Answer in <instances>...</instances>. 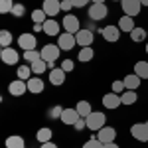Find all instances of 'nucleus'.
<instances>
[{
    "mask_svg": "<svg viewBox=\"0 0 148 148\" xmlns=\"http://www.w3.org/2000/svg\"><path fill=\"white\" fill-rule=\"evenodd\" d=\"M85 121H87V128H91V130H101L105 126V123H107L105 113H99V111H93Z\"/></svg>",
    "mask_w": 148,
    "mask_h": 148,
    "instance_id": "obj_1",
    "label": "nucleus"
},
{
    "mask_svg": "<svg viewBox=\"0 0 148 148\" xmlns=\"http://www.w3.org/2000/svg\"><path fill=\"white\" fill-rule=\"evenodd\" d=\"M59 51H61V47L57 46V44H46V46L40 49L44 61H57L59 59Z\"/></svg>",
    "mask_w": 148,
    "mask_h": 148,
    "instance_id": "obj_2",
    "label": "nucleus"
},
{
    "mask_svg": "<svg viewBox=\"0 0 148 148\" xmlns=\"http://www.w3.org/2000/svg\"><path fill=\"white\" fill-rule=\"evenodd\" d=\"M130 134L138 142H148V123H134L130 126Z\"/></svg>",
    "mask_w": 148,
    "mask_h": 148,
    "instance_id": "obj_3",
    "label": "nucleus"
},
{
    "mask_svg": "<svg viewBox=\"0 0 148 148\" xmlns=\"http://www.w3.org/2000/svg\"><path fill=\"white\" fill-rule=\"evenodd\" d=\"M121 4H123V12H125L126 16H138L140 10H142V2L140 0H121Z\"/></svg>",
    "mask_w": 148,
    "mask_h": 148,
    "instance_id": "obj_4",
    "label": "nucleus"
},
{
    "mask_svg": "<svg viewBox=\"0 0 148 148\" xmlns=\"http://www.w3.org/2000/svg\"><path fill=\"white\" fill-rule=\"evenodd\" d=\"M61 28L69 32V34H77L81 28H79V18L73 16V14H65L63 16V22H61Z\"/></svg>",
    "mask_w": 148,
    "mask_h": 148,
    "instance_id": "obj_5",
    "label": "nucleus"
},
{
    "mask_svg": "<svg viewBox=\"0 0 148 148\" xmlns=\"http://www.w3.org/2000/svg\"><path fill=\"white\" fill-rule=\"evenodd\" d=\"M77 44V40H75V34H69V32H63V34H59V42H57V46L61 47V51H69V49H73Z\"/></svg>",
    "mask_w": 148,
    "mask_h": 148,
    "instance_id": "obj_6",
    "label": "nucleus"
},
{
    "mask_svg": "<svg viewBox=\"0 0 148 148\" xmlns=\"http://www.w3.org/2000/svg\"><path fill=\"white\" fill-rule=\"evenodd\" d=\"M0 59H2L6 65H16V63L20 61V56H18V51H16L14 47H2Z\"/></svg>",
    "mask_w": 148,
    "mask_h": 148,
    "instance_id": "obj_7",
    "label": "nucleus"
},
{
    "mask_svg": "<svg viewBox=\"0 0 148 148\" xmlns=\"http://www.w3.org/2000/svg\"><path fill=\"white\" fill-rule=\"evenodd\" d=\"M107 14H109L107 4H91V8H89V18L95 20V22H99V20H103V18H107Z\"/></svg>",
    "mask_w": 148,
    "mask_h": 148,
    "instance_id": "obj_8",
    "label": "nucleus"
},
{
    "mask_svg": "<svg viewBox=\"0 0 148 148\" xmlns=\"http://www.w3.org/2000/svg\"><path fill=\"white\" fill-rule=\"evenodd\" d=\"M75 40H77V46L81 47H89L93 44V40H95V36H93V30H83L81 28L79 32L75 34Z\"/></svg>",
    "mask_w": 148,
    "mask_h": 148,
    "instance_id": "obj_9",
    "label": "nucleus"
},
{
    "mask_svg": "<svg viewBox=\"0 0 148 148\" xmlns=\"http://www.w3.org/2000/svg\"><path fill=\"white\" fill-rule=\"evenodd\" d=\"M36 44H38V40H36L34 34H22V36H18V46L22 47L24 51L36 49Z\"/></svg>",
    "mask_w": 148,
    "mask_h": 148,
    "instance_id": "obj_10",
    "label": "nucleus"
},
{
    "mask_svg": "<svg viewBox=\"0 0 148 148\" xmlns=\"http://www.w3.org/2000/svg\"><path fill=\"white\" fill-rule=\"evenodd\" d=\"M97 138L101 140L103 144L114 142V138H116V130H114L113 126H103L101 130H97Z\"/></svg>",
    "mask_w": 148,
    "mask_h": 148,
    "instance_id": "obj_11",
    "label": "nucleus"
},
{
    "mask_svg": "<svg viewBox=\"0 0 148 148\" xmlns=\"http://www.w3.org/2000/svg\"><path fill=\"white\" fill-rule=\"evenodd\" d=\"M26 91H28V83L22 79H16L8 85V93H10L12 97H22Z\"/></svg>",
    "mask_w": 148,
    "mask_h": 148,
    "instance_id": "obj_12",
    "label": "nucleus"
},
{
    "mask_svg": "<svg viewBox=\"0 0 148 148\" xmlns=\"http://www.w3.org/2000/svg\"><path fill=\"white\" fill-rule=\"evenodd\" d=\"M101 36L105 38V42H119V38H121V30H119V26H107V28H103L101 30Z\"/></svg>",
    "mask_w": 148,
    "mask_h": 148,
    "instance_id": "obj_13",
    "label": "nucleus"
},
{
    "mask_svg": "<svg viewBox=\"0 0 148 148\" xmlns=\"http://www.w3.org/2000/svg\"><path fill=\"white\" fill-rule=\"evenodd\" d=\"M26 83H28V91L34 93V95L46 91V83H44V79H40V77H32V79H28Z\"/></svg>",
    "mask_w": 148,
    "mask_h": 148,
    "instance_id": "obj_14",
    "label": "nucleus"
},
{
    "mask_svg": "<svg viewBox=\"0 0 148 148\" xmlns=\"http://www.w3.org/2000/svg\"><path fill=\"white\" fill-rule=\"evenodd\" d=\"M121 105H123L121 95H116V93H107L103 97V107H107V109H119Z\"/></svg>",
    "mask_w": 148,
    "mask_h": 148,
    "instance_id": "obj_15",
    "label": "nucleus"
},
{
    "mask_svg": "<svg viewBox=\"0 0 148 148\" xmlns=\"http://www.w3.org/2000/svg\"><path fill=\"white\" fill-rule=\"evenodd\" d=\"M79 119L81 116H79V113H77V109H65L63 114H61V123H63V125H69V126H73Z\"/></svg>",
    "mask_w": 148,
    "mask_h": 148,
    "instance_id": "obj_16",
    "label": "nucleus"
},
{
    "mask_svg": "<svg viewBox=\"0 0 148 148\" xmlns=\"http://www.w3.org/2000/svg\"><path fill=\"white\" fill-rule=\"evenodd\" d=\"M44 12H46L47 16H56L61 12V2L59 0H44Z\"/></svg>",
    "mask_w": 148,
    "mask_h": 148,
    "instance_id": "obj_17",
    "label": "nucleus"
},
{
    "mask_svg": "<svg viewBox=\"0 0 148 148\" xmlns=\"http://www.w3.org/2000/svg\"><path fill=\"white\" fill-rule=\"evenodd\" d=\"M65 75H67V73L61 67L51 69V71H49V83H51V85H63V83H65Z\"/></svg>",
    "mask_w": 148,
    "mask_h": 148,
    "instance_id": "obj_18",
    "label": "nucleus"
},
{
    "mask_svg": "<svg viewBox=\"0 0 148 148\" xmlns=\"http://www.w3.org/2000/svg\"><path fill=\"white\" fill-rule=\"evenodd\" d=\"M116 26H119L121 32H128V34L136 28V26H134V20H132V16H126V14H125V16H121V20H119Z\"/></svg>",
    "mask_w": 148,
    "mask_h": 148,
    "instance_id": "obj_19",
    "label": "nucleus"
},
{
    "mask_svg": "<svg viewBox=\"0 0 148 148\" xmlns=\"http://www.w3.org/2000/svg\"><path fill=\"white\" fill-rule=\"evenodd\" d=\"M123 81H125V87H126V89H130V91H136L138 87H140V83H142V79L138 77L136 73H130V75H126Z\"/></svg>",
    "mask_w": 148,
    "mask_h": 148,
    "instance_id": "obj_20",
    "label": "nucleus"
},
{
    "mask_svg": "<svg viewBox=\"0 0 148 148\" xmlns=\"http://www.w3.org/2000/svg\"><path fill=\"white\" fill-rule=\"evenodd\" d=\"M44 34L46 36H59V24L56 20H46V24H44Z\"/></svg>",
    "mask_w": 148,
    "mask_h": 148,
    "instance_id": "obj_21",
    "label": "nucleus"
},
{
    "mask_svg": "<svg viewBox=\"0 0 148 148\" xmlns=\"http://www.w3.org/2000/svg\"><path fill=\"white\" fill-rule=\"evenodd\" d=\"M51 128H47V126H44V128H40L38 132H36V140L40 142V144H44V142H49L51 140Z\"/></svg>",
    "mask_w": 148,
    "mask_h": 148,
    "instance_id": "obj_22",
    "label": "nucleus"
},
{
    "mask_svg": "<svg viewBox=\"0 0 148 148\" xmlns=\"http://www.w3.org/2000/svg\"><path fill=\"white\" fill-rule=\"evenodd\" d=\"M6 148H26L24 144V138L18 136V134H12V136L6 138Z\"/></svg>",
    "mask_w": 148,
    "mask_h": 148,
    "instance_id": "obj_23",
    "label": "nucleus"
},
{
    "mask_svg": "<svg viewBox=\"0 0 148 148\" xmlns=\"http://www.w3.org/2000/svg\"><path fill=\"white\" fill-rule=\"evenodd\" d=\"M75 109H77L79 116H83V119H87V116L93 113L91 111V103H87V101H79L77 105H75Z\"/></svg>",
    "mask_w": 148,
    "mask_h": 148,
    "instance_id": "obj_24",
    "label": "nucleus"
},
{
    "mask_svg": "<svg viewBox=\"0 0 148 148\" xmlns=\"http://www.w3.org/2000/svg\"><path fill=\"white\" fill-rule=\"evenodd\" d=\"M148 38V30H144V28H134V30H132V32H130V40H132V42H144V40H146Z\"/></svg>",
    "mask_w": 148,
    "mask_h": 148,
    "instance_id": "obj_25",
    "label": "nucleus"
},
{
    "mask_svg": "<svg viewBox=\"0 0 148 148\" xmlns=\"http://www.w3.org/2000/svg\"><path fill=\"white\" fill-rule=\"evenodd\" d=\"M136 99H138L136 91H130V89H126V91L121 95V103H123V105H134Z\"/></svg>",
    "mask_w": 148,
    "mask_h": 148,
    "instance_id": "obj_26",
    "label": "nucleus"
},
{
    "mask_svg": "<svg viewBox=\"0 0 148 148\" xmlns=\"http://www.w3.org/2000/svg\"><path fill=\"white\" fill-rule=\"evenodd\" d=\"M134 73H136L140 79H148V61H136Z\"/></svg>",
    "mask_w": 148,
    "mask_h": 148,
    "instance_id": "obj_27",
    "label": "nucleus"
},
{
    "mask_svg": "<svg viewBox=\"0 0 148 148\" xmlns=\"http://www.w3.org/2000/svg\"><path fill=\"white\" fill-rule=\"evenodd\" d=\"M16 75H18V79L28 81V79H32L34 71H32V67H30V65H20V67H18V71H16Z\"/></svg>",
    "mask_w": 148,
    "mask_h": 148,
    "instance_id": "obj_28",
    "label": "nucleus"
},
{
    "mask_svg": "<svg viewBox=\"0 0 148 148\" xmlns=\"http://www.w3.org/2000/svg\"><path fill=\"white\" fill-rule=\"evenodd\" d=\"M93 57H95V51H93V47L89 46V47H81L77 59H79V61H83V63H87V61H91Z\"/></svg>",
    "mask_w": 148,
    "mask_h": 148,
    "instance_id": "obj_29",
    "label": "nucleus"
},
{
    "mask_svg": "<svg viewBox=\"0 0 148 148\" xmlns=\"http://www.w3.org/2000/svg\"><path fill=\"white\" fill-rule=\"evenodd\" d=\"M30 67H32V71H34V75H42V73L47 69V61L38 59V61H34V63H30Z\"/></svg>",
    "mask_w": 148,
    "mask_h": 148,
    "instance_id": "obj_30",
    "label": "nucleus"
},
{
    "mask_svg": "<svg viewBox=\"0 0 148 148\" xmlns=\"http://www.w3.org/2000/svg\"><path fill=\"white\" fill-rule=\"evenodd\" d=\"M46 12H44V8H38V10L32 12V22L34 24H46Z\"/></svg>",
    "mask_w": 148,
    "mask_h": 148,
    "instance_id": "obj_31",
    "label": "nucleus"
},
{
    "mask_svg": "<svg viewBox=\"0 0 148 148\" xmlns=\"http://www.w3.org/2000/svg\"><path fill=\"white\" fill-rule=\"evenodd\" d=\"M24 59H26L28 65H30V63H34L38 59H42V53H40L38 49H30V51H24Z\"/></svg>",
    "mask_w": 148,
    "mask_h": 148,
    "instance_id": "obj_32",
    "label": "nucleus"
},
{
    "mask_svg": "<svg viewBox=\"0 0 148 148\" xmlns=\"http://www.w3.org/2000/svg\"><path fill=\"white\" fill-rule=\"evenodd\" d=\"M10 44H12V34L8 32V30H2V32H0V46L10 47Z\"/></svg>",
    "mask_w": 148,
    "mask_h": 148,
    "instance_id": "obj_33",
    "label": "nucleus"
},
{
    "mask_svg": "<svg viewBox=\"0 0 148 148\" xmlns=\"http://www.w3.org/2000/svg\"><path fill=\"white\" fill-rule=\"evenodd\" d=\"M12 8H14L12 0H0V14H10Z\"/></svg>",
    "mask_w": 148,
    "mask_h": 148,
    "instance_id": "obj_34",
    "label": "nucleus"
},
{
    "mask_svg": "<svg viewBox=\"0 0 148 148\" xmlns=\"http://www.w3.org/2000/svg\"><path fill=\"white\" fill-rule=\"evenodd\" d=\"M63 111H65V109H63V107H59V105H56V107H51V109H49V119H61V114H63Z\"/></svg>",
    "mask_w": 148,
    "mask_h": 148,
    "instance_id": "obj_35",
    "label": "nucleus"
},
{
    "mask_svg": "<svg viewBox=\"0 0 148 148\" xmlns=\"http://www.w3.org/2000/svg\"><path fill=\"white\" fill-rule=\"evenodd\" d=\"M103 146H105V144H103V142H101L97 136L91 138V140H87V142L83 144V148H103Z\"/></svg>",
    "mask_w": 148,
    "mask_h": 148,
    "instance_id": "obj_36",
    "label": "nucleus"
},
{
    "mask_svg": "<svg viewBox=\"0 0 148 148\" xmlns=\"http://www.w3.org/2000/svg\"><path fill=\"white\" fill-rule=\"evenodd\" d=\"M125 91H126L125 81H113V93H116V95H123Z\"/></svg>",
    "mask_w": 148,
    "mask_h": 148,
    "instance_id": "obj_37",
    "label": "nucleus"
},
{
    "mask_svg": "<svg viewBox=\"0 0 148 148\" xmlns=\"http://www.w3.org/2000/svg\"><path fill=\"white\" fill-rule=\"evenodd\" d=\"M24 12H26V8H24V4H14V8H12V16H16V18H22Z\"/></svg>",
    "mask_w": 148,
    "mask_h": 148,
    "instance_id": "obj_38",
    "label": "nucleus"
},
{
    "mask_svg": "<svg viewBox=\"0 0 148 148\" xmlns=\"http://www.w3.org/2000/svg\"><path fill=\"white\" fill-rule=\"evenodd\" d=\"M59 67L63 69V71H65V73H69V71H71V69L75 67V61H73V59H63V61H61V65H59Z\"/></svg>",
    "mask_w": 148,
    "mask_h": 148,
    "instance_id": "obj_39",
    "label": "nucleus"
},
{
    "mask_svg": "<svg viewBox=\"0 0 148 148\" xmlns=\"http://www.w3.org/2000/svg\"><path fill=\"white\" fill-rule=\"evenodd\" d=\"M73 126H75V130H83V128H87V121L81 116V119H79V121H77V123H75Z\"/></svg>",
    "mask_w": 148,
    "mask_h": 148,
    "instance_id": "obj_40",
    "label": "nucleus"
},
{
    "mask_svg": "<svg viewBox=\"0 0 148 148\" xmlns=\"http://www.w3.org/2000/svg\"><path fill=\"white\" fill-rule=\"evenodd\" d=\"M71 4H73V8H83L89 4V0H71Z\"/></svg>",
    "mask_w": 148,
    "mask_h": 148,
    "instance_id": "obj_41",
    "label": "nucleus"
},
{
    "mask_svg": "<svg viewBox=\"0 0 148 148\" xmlns=\"http://www.w3.org/2000/svg\"><path fill=\"white\" fill-rule=\"evenodd\" d=\"M71 8H73L71 0H63V2H61V12H69Z\"/></svg>",
    "mask_w": 148,
    "mask_h": 148,
    "instance_id": "obj_42",
    "label": "nucleus"
},
{
    "mask_svg": "<svg viewBox=\"0 0 148 148\" xmlns=\"http://www.w3.org/2000/svg\"><path fill=\"white\" fill-rule=\"evenodd\" d=\"M40 148H57V144H53V142L49 140V142H44V144H42Z\"/></svg>",
    "mask_w": 148,
    "mask_h": 148,
    "instance_id": "obj_43",
    "label": "nucleus"
},
{
    "mask_svg": "<svg viewBox=\"0 0 148 148\" xmlns=\"http://www.w3.org/2000/svg\"><path fill=\"white\" fill-rule=\"evenodd\" d=\"M34 32H44V24H34Z\"/></svg>",
    "mask_w": 148,
    "mask_h": 148,
    "instance_id": "obj_44",
    "label": "nucleus"
},
{
    "mask_svg": "<svg viewBox=\"0 0 148 148\" xmlns=\"http://www.w3.org/2000/svg\"><path fill=\"white\" fill-rule=\"evenodd\" d=\"M103 148H119V144H114V142H109V144H105Z\"/></svg>",
    "mask_w": 148,
    "mask_h": 148,
    "instance_id": "obj_45",
    "label": "nucleus"
},
{
    "mask_svg": "<svg viewBox=\"0 0 148 148\" xmlns=\"http://www.w3.org/2000/svg\"><path fill=\"white\" fill-rule=\"evenodd\" d=\"M47 69H49V71L56 69V61H47Z\"/></svg>",
    "mask_w": 148,
    "mask_h": 148,
    "instance_id": "obj_46",
    "label": "nucleus"
},
{
    "mask_svg": "<svg viewBox=\"0 0 148 148\" xmlns=\"http://www.w3.org/2000/svg\"><path fill=\"white\" fill-rule=\"evenodd\" d=\"M93 4H105V0H91Z\"/></svg>",
    "mask_w": 148,
    "mask_h": 148,
    "instance_id": "obj_47",
    "label": "nucleus"
},
{
    "mask_svg": "<svg viewBox=\"0 0 148 148\" xmlns=\"http://www.w3.org/2000/svg\"><path fill=\"white\" fill-rule=\"evenodd\" d=\"M142 2V6H148V0H140Z\"/></svg>",
    "mask_w": 148,
    "mask_h": 148,
    "instance_id": "obj_48",
    "label": "nucleus"
},
{
    "mask_svg": "<svg viewBox=\"0 0 148 148\" xmlns=\"http://www.w3.org/2000/svg\"><path fill=\"white\" fill-rule=\"evenodd\" d=\"M146 56H148V44H146Z\"/></svg>",
    "mask_w": 148,
    "mask_h": 148,
    "instance_id": "obj_49",
    "label": "nucleus"
},
{
    "mask_svg": "<svg viewBox=\"0 0 148 148\" xmlns=\"http://www.w3.org/2000/svg\"><path fill=\"white\" fill-rule=\"evenodd\" d=\"M59 2H63V0H59Z\"/></svg>",
    "mask_w": 148,
    "mask_h": 148,
    "instance_id": "obj_50",
    "label": "nucleus"
},
{
    "mask_svg": "<svg viewBox=\"0 0 148 148\" xmlns=\"http://www.w3.org/2000/svg\"><path fill=\"white\" fill-rule=\"evenodd\" d=\"M116 2H121V0H116Z\"/></svg>",
    "mask_w": 148,
    "mask_h": 148,
    "instance_id": "obj_51",
    "label": "nucleus"
}]
</instances>
